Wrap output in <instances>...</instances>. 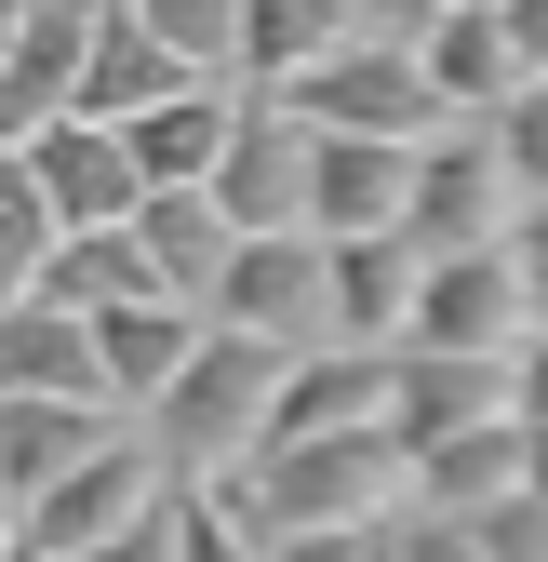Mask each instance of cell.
Instances as JSON below:
<instances>
[{
  "label": "cell",
  "mask_w": 548,
  "mask_h": 562,
  "mask_svg": "<svg viewBox=\"0 0 548 562\" xmlns=\"http://www.w3.org/2000/svg\"><path fill=\"white\" fill-rule=\"evenodd\" d=\"M267 389H282V348L267 335H228V322H201V348H187V375L148 402V442L161 456V482H201V496H215V482L267 442Z\"/></svg>",
  "instance_id": "6da1fadb"
},
{
  "label": "cell",
  "mask_w": 548,
  "mask_h": 562,
  "mask_svg": "<svg viewBox=\"0 0 548 562\" xmlns=\"http://www.w3.org/2000/svg\"><path fill=\"white\" fill-rule=\"evenodd\" d=\"M215 509H228L241 549H267V536H349V522H388L401 509V456L375 429L362 442H282V456H241L215 482Z\"/></svg>",
  "instance_id": "7a4b0ae2"
},
{
  "label": "cell",
  "mask_w": 548,
  "mask_h": 562,
  "mask_svg": "<svg viewBox=\"0 0 548 562\" xmlns=\"http://www.w3.org/2000/svg\"><path fill=\"white\" fill-rule=\"evenodd\" d=\"M282 108L308 134H362V148H429L442 134V94H429L415 41H334L308 81H282Z\"/></svg>",
  "instance_id": "3957f363"
},
{
  "label": "cell",
  "mask_w": 548,
  "mask_h": 562,
  "mask_svg": "<svg viewBox=\"0 0 548 562\" xmlns=\"http://www.w3.org/2000/svg\"><path fill=\"white\" fill-rule=\"evenodd\" d=\"M201 322H228V335H267L282 362H308V348H334V281H321V228H254L215 281V308Z\"/></svg>",
  "instance_id": "277c9868"
},
{
  "label": "cell",
  "mask_w": 548,
  "mask_h": 562,
  "mask_svg": "<svg viewBox=\"0 0 548 562\" xmlns=\"http://www.w3.org/2000/svg\"><path fill=\"white\" fill-rule=\"evenodd\" d=\"M522 335H535V295H522L509 241H482V255H429V281H415V322H401V348H442V362H509Z\"/></svg>",
  "instance_id": "5b68a950"
},
{
  "label": "cell",
  "mask_w": 548,
  "mask_h": 562,
  "mask_svg": "<svg viewBox=\"0 0 548 562\" xmlns=\"http://www.w3.org/2000/svg\"><path fill=\"white\" fill-rule=\"evenodd\" d=\"M201 201H215L241 241H254V228H308V121H295L282 94H241L215 175H201Z\"/></svg>",
  "instance_id": "8992f818"
},
{
  "label": "cell",
  "mask_w": 548,
  "mask_h": 562,
  "mask_svg": "<svg viewBox=\"0 0 548 562\" xmlns=\"http://www.w3.org/2000/svg\"><path fill=\"white\" fill-rule=\"evenodd\" d=\"M148 496H161V456L121 429L107 456H81V469H67L54 496H27V509H14V549H27V562H81L94 536H121L134 509H148Z\"/></svg>",
  "instance_id": "52a82bcc"
},
{
  "label": "cell",
  "mask_w": 548,
  "mask_h": 562,
  "mask_svg": "<svg viewBox=\"0 0 548 562\" xmlns=\"http://www.w3.org/2000/svg\"><path fill=\"white\" fill-rule=\"evenodd\" d=\"M495 201H509L495 134H482V121H442L429 148H415V201H401V241H415V255H482V241H495Z\"/></svg>",
  "instance_id": "ba28073f"
},
{
  "label": "cell",
  "mask_w": 548,
  "mask_h": 562,
  "mask_svg": "<svg viewBox=\"0 0 548 562\" xmlns=\"http://www.w3.org/2000/svg\"><path fill=\"white\" fill-rule=\"evenodd\" d=\"M388 442V348H308V362H282V389H267V442Z\"/></svg>",
  "instance_id": "9c48e42d"
},
{
  "label": "cell",
  "mask_w": 548,
  "mask_h": 562,
  "mask_svg": "<svg viewBox=\"0 0 548 562\" xmlns=\"http://www.w3.org/2000/svg\"><path fill=\"white\" fill-rule=\"evenodd\" d=\"M509 415V362H442V348H388V456L415 469L455 429H495Z\"/></svg>",
  "instance_id": "30bf717a"
},
{
  "label": "cell",
  "mask_w": 548,
  "mask_h": 562,
  "mask_svg": "<svg viewBox=\"0 0 548 562\" xmlns=\"http://www.w3.org/2000/svg\"><path fill=\"white\" fill-rule=\"evenodd\" d=\"M27 188H41V215H54V241L67 228H134V201H148V188H134V161H121V134L107 121H41L27 134Z\"/></svg>",
  "instance_id": "8fae6325"
},
{
  "label": "cell",
  "mask_w": 548,
  "mask_h": 562,
  "mask_svg": "<svg viewBox=\"0 0 548 562\" xmlns=\"http://www.w3.org/2000/svg\"><path fill=\"white\" fill-rule=\"evenodd\" d=\"M94 14H107V0H27V14H14V54H0V148H27L41 121H67L81 54H94Z\"/></svg>",
  "instance_id": "7c38bea8"
},
{
  "label": "cell",
  "mask_w": 548,
  "mask_h": 562,
  "mask_svg": "<svg viewBox=\"0 0 548 562\" xmlns=\"http://www.w3.org/2000/svg\"><path fill=\"white\" fill-rule=\"evenodd\" d=\"M0 402H107L94 322L54 308V295H14V308H0ZM107 415H121V402H107Z\"/></svg>",
  "instance_id": "4fadbf2b"
},
{
  "label": "cell",
  "mask_w": 548,
  "mask_h": 562,
  "mask_svg": "<svg viewBox=\"0 0 548 562\" xmlns=\"http://www.w3.org/2000/svg\"><path fill=\"white\" fill-rule=\"evenodd\" d=\"M415 201V148H362V134H308V228L321 241H375Z\"/></svg>",
  "instance_id": "5bb4252c"
},
{
  "label": "cell",
  "mask_w": 548,
  "mask_h": 562,
  "mask_svg": "<svg viewBox=\"0 0 548 562\" xmlns=\"http://www.w3.org/2000/svg\"><path fill=\"white\" fill-rule=\"evenodd\" d=\"M415 67H429L442 121H495V108L522 94V54H509V14H495V0H455V14H429V27H415Z\"/></svg>",
  "instance_id": "9a60e30c"
},
{
  "label": "cell",
  "mask_w": 548,
  "mask_h": 562,
  "mask_svg": "<svg viewBox=\"0 0 548 562\" xmlns=\"http://www.w3.org/2000/svg\"><path fill=\"white\" fill-rule=\"evenodd\" d=\"M321 281H334V348H401L429 255L401 241V228H375V241H321Z\"/></svg>",
  "instance_id": "2e32d148"
},
{
  "label": "cell",
  "mask_w": 548,
  "mask_h": 562,
  "mask_svg": "<svg viewBox=\"0 0 548 562\" xmlns=\"http://www.w3.org/2000/svg\"><path fill=\"white\" fill-rule=\"evenodd\" d=\"M174 94H201L187 81V67L148 41V27H134V0H107V14H94V54H81V94H67V121H148V108H174Z\"/></svg>",
  "instance_id": "e0dca14e"
},
{
  "label": "cell",
  "mask_w": 548,
  "mask_h": 562,
  "mask_svg": "<svg viewBox=\"0 0 548 562\" xmlns=\"http://www.w3.org/2000/svg\"><path fill=\"white\" fill-rule=\"evenodd\" d=\"M134 255H148V281H161L174 308H215V281H228L241 228H228L201 188H148V201H134Z\"/></svg>",
  "instance_id": "ac0fdd59"
},
{
  "label": "cell",
  "mask_w": 548,
  "mask_h": 562,
  "mask_svg": "<svg viewBox=\"0 0 548 562\" xmlns=\"http://www.w3.org/2000/svg\"><path fill=\"white\" fill-rule=\"evenodd\" d=\"M121 442V415L107 402H0V509H27V496H54L81 456H107Z\"/></svg>",
  "instance_id": "d6986e66"
},
{
  "label": "cell",
  "mask_w": 548,
  "mask_h": 562,
  "mask_svg": "<svg viewBox=\"0 0 548 562\" xmlns=\"http://www.w3.org/2000/svg\"><path fill=\"white\" fill-rule=\"evenodd\" d=\"M187 348H201V308H174V295L94 308V362H107V402H121V415H148V402L187 375Z\"/></svg>",
  "instance_id": "ffe728a7"
},
{
  "label": "cell",
  "mask_w": 548,
  "mask_h": 562,
  "mask_svg": "<svg viewBox=\"0 0 548 562\" xmlns=\"http://www.w3.org/2000/svg\"><path fill=\"white\" fill-rule=\"evenodd\" d=\"M334 41H362V0H241V81L254 94L308 81Z\"/></svg>",
  "instance_id": "44dd1931"
},
{
  "label": "cell",
  "mask_w": 548,
  "mask_h": 562,
  "mask_svg": "<svg viewBox=\"0 0 548 562\" xmlns=\"http://www.w3.org/2000/svg\"><path fill=\"white\" fill-rule=\"evenodd\" d=\"M228 108L241 94H174V108H148V121H121V161H134V188H201L215 175V148H228Z\"/></svg>",
  "instance_id": "7402d4cb"
},
{
  "label": "cell",
  "mask_w": 548,
  "mask_h": 562,
  "mask_svg": "<svg viewBox=\"0 0 548 562\" xmlns=\"http://www.w3.org/2000/svg\"><path fill=\"white\" fill-rule=\"evenodd\" d=\"M509 482H522V415H495V429H455L442 456H415V469H401V509H495L509 496Z\"/></svg>",
  "instance_id": "603a6c76"
},
{
  "label": "cell",
  "mask_w": 548,
  "mask_h": 562,
  "mask_svg": "<svg viewBox=\"0 0 548 562\" xmlns=\"http://www.w3.org/2000/svg\"><path fill=\"white\" fill-rule=\"evenodd\" d=\"M41 295L54 308H134V295H161V281H148V255H134V228H67L54 241V268H41Z\"/></svg>",
  "instance_id": "cb8c5ba5"
},
{
  "label": "cell",
  "mask_w": 548,
  "mask_h": 562,
  "mask_svg": "<svg viewBox=\"0 0 548 562\" xmlns=\"http://www.w3.org/2000/svg\"><path fill=\"white\" fill-rule=\"evenodd\" d=\"M134 27H148L187 81H228L241 67V0H134Z\"/></svg>",
  "instance_id": "d4e9b609"
},
{
  "label": "cell",
  "mask_w": 548,
  "mask_h": 562,
  "mask_svg": "<svg viewBox=\"0 0 548 562\" xmlns=\"http://www.w3.org/2000/svg\"><path fill=\"white\" fill-rule=\"evenodd\" d=\"M41 268H54V215H41L27 161L0 148V308H14V295H41Z\"/></svg>",
  "instance_id": "484cf974"
},
{
  "label": "cell",
  "mask_w": 548,
  "mask_h": 562,
  "mask_svg": "<svg viewBox=\"0 0 548 562\" xmlns=\"http://www.w3.org/2000/svg\"><path fill=\"white\" fill-rule=\"evenodd\" d=\"M482 134H495V175H509V201H548V81H522V94H509Z\"/></svg>",
  "instance_id": "4316f807"
},
{
  "label": "cell",
  "mask_w": 548,
  "mask_h": 562,
  "mask_svg": "<svg viewBox=\"0 0 548 562\" xmlns=\"http://www.w3.org/2000/svg\"><path fill=\"white\" fill-rule=\"evenodd\" d=\"M468 536H482V562H548V509L522 496V482H509L495 509H468Z\"/></svg>",
  "instance_id": "83f0119b"
},
{
  "label": "cell",
  "mask_w": 548,
  "mask_h": 562,
  "mask_svg": "<svg viewBox=\"0 0 548 562\" xmlns=\"http://www.w3.org/2000/svg\"><path fill=\"white\" fill-rule=\"evenodd\" d=\"M388 562H482V536L455 509H388Z\"/></svg>",
  "instance_id": "f1b7e54d"
},
{
  "label": "cell",
  "mask_w": 548,
  "mask_h": 562,
  "mask_svg": "<svg viewBox=\"0 0 548 562\" xmlns=\"http://www.w3.org/2000/svg\"><path fill=\"white\" fill-rule=\"evenodd\" d=\"M174 562H241V536H228V509L201 496V482H174Z\"/></svg>",
  "instance_id": "f546056e"
},
{
  "label": "cell",
  "mask_w": 548,
  "mask_h": 562,
  "mask_svg": "<svg viewBox=\"0 0 548 562\" xmlns=\"http://www.w3.org/2000/svg\"><path fill=\"white\" fill-rule=\"evenodd\" d=\"M81 562H174V482H161V496H148V509H134L121 536H94Z\"/></svg>",
  "instance_id": "4dcf8cb0"
},
{
  "label": "cell",
  "mask_w": 548,
  "mask_h": 562,
  "mask_svg": "<svg viewBox=\"0 0 548 562\" xmlns=\"http://www.w3.org/2000/svg\"><path fill=\"white\" fill-rule=\"evenodd\" d=\"M495 241H509V268H522V295H535V322H548V201H522V215H509Z\"/></svg>",
  "instance_id": "1f68e13d"
},
{
  "label": "cell",
  "mask_w": 548,
  "mask_h": 562,
  "mask_svg": "<svg viewBox=\"0 0 548 562\" xmlns=\"http://www.w3.org/2000/svg\"><path fill=\"white\" fill-rule=\"evenodd\" d=\"M509 415H522V429H548V322L509 348Z\"/></svg>",
  "instance_id": "d6a6232c"
},
{
  "label": "cell",
  "mask_w": 548,
  "mask_h": 562,
  "mask_svg": "<svg viewBox=\"0 0 548 562\" xmlns=\"http://www.w3.org/2000/svg\"><path fill=\"white\" fill-rule=\"evenodd\" d=\"M509 14V54H522V81H548V0H495Z\"/></svg>",
  "instance_id": "836d02e7"
},
{
  "label": "cell",
  "mask_w": 548,
  "mask_h": 562,
  "mask_svg": "<svg viewBox=\"0 0 548 562\" xmlns=\"http://www.w3.org/2000/svg\"><path fill=\"white\" fill-rule=\"evenodd\" d=\"M362 536L375 522H349V536H267V562H362Z\"/></svg>",
  "instance_id": "e575fe53"
},
{
  "label": "cell",
  "mask_w": 548,
  "mask_h": 562,
  "mask_svg": "<svg viewBox=\"0 0 548 562\" xmlns=\"http://www.w3.org/2000/svg\"><path fill=\"white\" fill-rule=\"evenodd\" d=\"M362 14H375V27H388V41H415V27H429V14H455V0H362Z\"/></svg>",
  "instance_id": "d590c367"
},
{
  "label": "cell",
  "mask_w": 548,
  "mask_h": 562,
  "mask_svg": "<svg viewBox=\"0 0 548 562\" xmlns=\"http://www.w3.org/2000/svg\"><path fill=\"white\" fill-rule=\"evenodd\" d=\"M522 496L548 509V429H522Z\"/></svg>",
  "instance_id": "8d00e7d4"
},
{
  "label": "cell",
  "mask_w": 548,
  "mask_h": 562,
  "mask_svg": "<svg viewBox=\"0 0 548 562\" xmlns=\"http://www.w3.org/2000/svg\"><path fill=\"white\" fill-rule=\"evenodd\" d=\"M14 14H27V0H0V54H14Z\"/></svg>",
  "instance_id": "74e56055"
},
{
  "label": "cell",
  "mask_w": 548,
  "mask_h": 562,
  "mask_svg": "<svg viewBox=\"0 0 548 562\" xmlns=\"http://www.w3.org/2000/svg\"><path fill=\"white\" fill-rule=\"evenodd\" d=\"M0 562H14V509H0Z\"/></svg>",
  "instance_id": "f35d334b"
},
{
  "label": "cell",
  "mask_w": 548,
  "mask_h": 562,
  "mask_svg": "<svg viewBox=\"0 0 548 562\" xmlns=\"http://www.w3.org/2000/svg\"><path fill=\"white\" fill-rule=\"evenodd\" d=\"M241 562H267V549H241Z\"/></svg>",
  "instance_id": "ab89813d"
}]
</instances>
